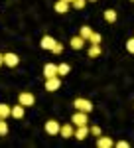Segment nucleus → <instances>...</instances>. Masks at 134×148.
I'll use <instances>...</instances> for the list:
<instances>
[{"label":"nucleus","instance_id":"1","mask_svg":"<svg viewBox=\"0 0 134 148\" xmlns=\"http://www.w3.org/2000/svg\"><path fill=\"white\" fill-rule=\"evenodd\" d=\"M73 107H75V111H83V113H91L93 111V103L89 99H83V97H77L73 101Z\"/></svg>","mask_w":134,"mask_h":148},{"label":"nucleus","instance_id":"2","mask_svg":"<svg viewBox=\"0 0 134 148\" xmlns=\"http://www.w3.org/2000/svg\"><path fill=\"white\" fill-rule=\"evenodd\" d=\"M18 103L24 105V107H34V105H36V97H34V93H30V91H22L18 95Z\"/></svg>","mask_w":134,"mask_h":148},{"label":"nucleus","instance_id":"3","mask_svg":"<svg viewBox=\"0 0 134 148\" xmlns=\"http://www.w3.org/2000/svg\"><path fill=\"white\" fill-rule=\"evenodd\" d=\"M87 114H89V113H83V111H75V113H73V116H71V123H73L75 126H85L87 123H89Z\"/></svg>","mask_w":134,"mask_h":148},{"label":"nucleus","instance_id":"4","mask_svg":"<svg viewBox=\"0 0 134 148\" xmlns=\"http://www.w3.org/2000/svg\"><path fill=\"white\" fill-rule=\"evenodd\" d=\"M75 128H77V126L73 125V123H65V125H61L59 136H61V138H73V136H75Z\"/></svg>","mask_w":134,"mask_h":148},{"label":"nucleus","instance_id":"5","mask_svg":"<svg viewBox=\"0 0 134 148\" xmlns=\"http://www.w3.org/2000/svg\"><path fill=\"white\" fill-rule=\"evenodd\" d=\"M61 87V79H59V75H55V77H49V79H45V91L53 93L57 91Z\"/></svg>","mask_w":134,"mask_h":148},{"label":"nucleus","instance_id":"6","mask_svg":"<svg viewBox=\"0 0 134 148\" xmlns=\"http://www.w3.org/2000/svg\"><path fill=\"white\" fill-rule=\"evenodd\" d=\"M20 63V57L16 56V53H12V51H6L4 53V65L6 67H16Z\"/></svg>","mask_w":134,"mask_h":148},{"label":"nucleus","instance_id":"7","mask_svg":"<svg viewBox=\"0 0 134 148\" xmlns=\"http://www.w3.org/2000/svg\"><path fill=\"white\" fill-rule=\"evenodd\" d=\"M59 130H61V125H59L57 121L51 119V121H47V123H45V132H47V134L55 136V134H59Z\"/></svg>","mask_w":134,"mask_h":148},{"label":"nucleus","instance_id":"8","mask_svg":"<svg viewBox=\"0 0 134 148\" xmlns=\"http://www.w3.org/2000/svg\"><path fill=\"white\" fill-rule=\"evenodd\" d=\"M55 75H59L57 65H55V63H45V65H44V77H45V79H49V77H55Z\"/></svg>","mask_w":134,"mask_h":148},{"label":"nucleus","instance_id":"9","mask_svg":"<svg viewBox=\"0 0 134 148\" xmlns=\"http://www.w3.org/2000/svg\"><path fill=\"white\" fill-rule=\"evenodd\" d=\"M85 42H87V40H83L81 36H73V38L69 40V47H71V49H83V47H85Z\"/></svg>","mask_w":134,"mask_h":148},{"label":"nucleus","instance_id":"10","mask_svg":"<svg viewBox=\"0 0 134 148\" xmlns=\"http://www.w3.org/2000/svg\"><path fill=\"white\" fill-rule=\"evenodd\" d=\"M89 134H91V128L87 125H85V126H77V128H75V136H73V138H77V140H85Z\"/></svg>","mask_w":134,"mask_h":148},{"label":"nucleus","instance_id":"11","mask_svg":"<svg viewBox=\"0 0 134 148\" xmlns=\"http://www.w3.org/2000/svg\"><path fill=\"white\" fill-rule=\"evenodd\" d=\"M69 8H71V4L65 2V0H57L55 4H53V10L57 14H65V12H69Z\"/></svg>","mask_w":134,"mask_h":148},{"label":"nucleus","instance_id":"12","mask_svg":"<svg viewBox=\"0 0 134 148\" xmlns=\"http://www.w3.org/2000/svg\"><path fill=\"white\" fill-rule=\"evenodd\" d=\"M55 42H57V40H53L51 36H44V38H42V42H40V47H42V49H49V51H51V47L55 46Z\"/></svg>","mask_w":134,"mask_h":148},{"label":"nucleus","instance_id":"13","mask_svg":"<svg viewBox=\"0 0 134 148\" xmlns=\"http://www.w3.org/2000/svg\"><path fill=\"white\" fill-rule=\"evenodd\" d=\"M97 146L99 148H112L114 146V140L111 136H99L97 138Z\"/></svg>","mask_w":134,"mask_h":148},{"label":"nucleus","instance_id":"14","mask_svg":"<svg viewBox=\"0 0 134 148\" xmlns=\"http://www.w3.org/2000/svg\"><path fill=\"white\" fill-rule=\"evenodd\" d=\"M24 113H26V107H24V105H20V103L12 107V116H14V119L22 121V119H24Z\"/></svg>","mask_w":134,"mask_h":148},{"label":"nucleus","instance_id":"15","mask_svg":"<svg viewBox=\"0 0 134 148\" xmlns=\"http://www.w3.org/2000/svg\"><path fill=\"white\" fill-rule=\"evenodd\" d=\"M116 18H118V14H116V10H114V8L105 10V20H107L109 24H114V22H116Z\"/></svg>","mask_w":134,"mask_h":148},{"label":"nucleus","instance_id":"16","mask_svg":"<svg viewBox=\"0 0 134 148\" xmlns=\"http://www.w3.org/2000/svg\"><path fill=\"white\" fill-rule=\"evenodd\" d=\"M12 116V107L6 103H0V119H8Z\"/></svg>","mask_w":134,"mask_h":148},{"label":"nucleus","instance_id":"17","mask_svg":"<svg viewBox=\"0 0 134 148\" xmlns=\"http://www.w3.org/2000/svg\"><path fill=\"white\" fill-rule=\"evenodd\" d=\"M87 56L89 57H99L100 56V44H91L87 49Z\"/></svg>","mask_w":134,"mask_h":148},{"label":"nucleus","instance_id":"18","mask_svg":"<svg viewBox=\"0 0 134 148\" xmlns=\"http://www.w3.org/2000/svg\"><path fill=\"white\" fill-rule=\"evenodd\" d=\"M79 36H81L83 40H87V42H89V38L93 36V28H91V26H81V30H79Z\"/></svg>","mask_w":134,"mask_h":148},{"label":"nucleus","instance_id":"19","mask_svg":"<svg viewBox=\"0 0 134 148\" xmlns=\"http://www.w3.org/2000/svg\"><path fill=\"white\" fill-rule=\"evenodd\" d=\"M57 71H59V77H61V75H69L71 67H69V63H59V65H57Z\"/></svg>","mask_w":134,"mask_h":148},{"label":"nucleus","instance_id":"20","mask_svg":"<svg viewBox=\"0 0 134 148\" xmlns=\"http://www.w3.org/2000/svg\"><path fill=\"white\" fill-rule=\"evenodd\" d=\"M8 134V123L6 119H0V136H6Z\"/></svg>","mask_w":134,"mask_h":148},{"label":"nucleus","instance_id":"21","mask_svg":"<svg viewBox=\"0 0 134 148\" xmlns=\"http://www.w3.org/2000/svg\"><path fill=\"white\" fill-rule=\"evenodd\" d=\"M71 8L73 10H83L85 8V0H73L71 2Z\"/></svg>","mask_w":134,"mask_h":148},{"label":"nucleus","instance_id":"22","mask_svg":"<svg viewBox=\"0 0 134 148\" xmlns=\"http://www.w3.org/2000/svg\"><path fill=\"white\" fill-rule=\"evenodd\" d=\"M61 51H63V44H61V42H55V46L51 47V53H53V56H59Z\"/></svg>","mask_w":134,"mask_h":148},{"label":"nucleus","instance_id":"23","mask_svg":"<svg viewBox=\"0 0 134 148\" xmlns=\"http://www.w3.org/2000/svg\"><path fill=\"white\" fill-rule=\"evenodd\" d=\"M89 42H91V44H100V42H103V38H100V34L93 32V36L89 38Z\"/></svg>","mask_w":134,"mask_h":148},{"label":"nucleus","instance_id":"24","mask_svg":"<svg viewBox=\"0 0 134 148\" xmlns=\"http://www.w3.org/2000/svg\"><path fill=\"white\" fill-rule=\"evenodd\" d=\"M126 49H128L130 53H134V38H130V40L126 42Z\"/></svg>","mask_w":134,"mask_h":148},{"label":"nucleus","instance_id":"25","mask_svg":"<svg viewBox=\"0 0 134 148\" xmlns=\"http://www.w3.org/2000/svg\"><path fill=\"white\" fill-rule=\"evenodd\" d=\"M91 134L93 136H100V126H91Z\"/></svg>","mask_w":134,"mask_h":148},{"label":"nucleus","instance_id":"26","mask_svg":"<svg viewBox=\"0 0 134 148\" xmlns=\"http://www.w3.org/2000/svg\"><path fill=\"white\" fill-rule=\"evenodd\" d=\"M116 146H118V148H128V142H126V140H118Z\"/></svg>","mask_w":134,"mask_h":148},{"label":"nucleus","instance_id":"27","mask_svg":"<svg viewBox=\"0 0 134 148\" xmlns=\"http://www.w3.org/2000/svg\"><path fill=\"white\" fill-rule=\"evenodd\" d=\"M4 65V53H0V67Z\"/></svg>","mask_w":134,"mask_h":148},{"label":"nucleus","instance_id":"28","mask_svg":"<svg viewBox=\"0 0 134 148\" xmlns=\"http://www.w3.org/2000/svg\"><path fill=\"white\" fill-rule=\"evenodd\" d=\"M65 2H69V4H71V2H73V0H65Z\"/></svg>","mask_w":134,"mask_h":148},{"label":"nucleus","instance_id":"29","mask_svg":"<svg viewBox=\"0 0 134 148\" xmlns=\"http://www.w3.org/2000/svg\"><path fill=\"white\" fill-rule=\"evenodd\" d=\"M89 2H97V0H89Z\"/></svg>","mask_w":134,"mask_h":148},{"label":"nucleus","instance_id":"30","mask_svg":"<svg viewBox=\"0 0 134 148\" xmlns=\"http://www.w3.org/2000/svg\"><path fill=\"white\" fill-rule=\"evenodd\" d=\"M130 2H134V0H130Z\"/></svg>","mask_w":134,"mask_h":148}]
</instances>
